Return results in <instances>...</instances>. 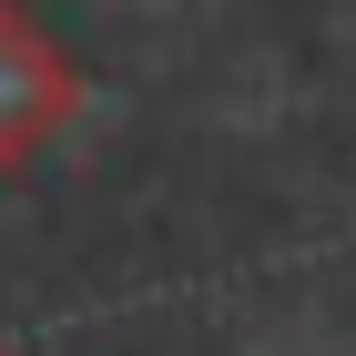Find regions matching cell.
I'll return each mask as SVG.
<instances>
[{"label": "cell", "instance_id": "cell-1", "mask_svg": "<svg viewBox=\"0 0 356 356\" xmlns=\"http://www.w3.org/2000/svg\"><path fill=\"white\" fill-rule=\"evenodd\" d=\"M72 112H82V72L51 51V31L21 0H0V173H21Z\"/></svg>", "mask_w": 356, "mask_h": 356}]
</instances>
